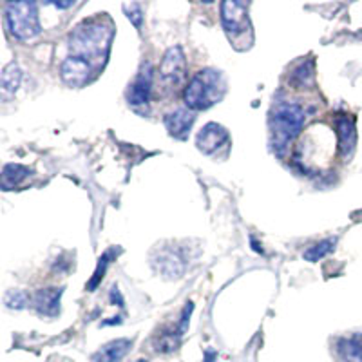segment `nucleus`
<instances>
[{
    "label": "nucleus",
    "mask_w": 362,
    "mask_h": 362,
    "mask_svg": "<svg viewBox=\"0 0 362 362\" xmlns=\"http://www.w3.org/2000/svg\"><path fill=\"white\" fill-rule=\"evenodd\" d=\"M115 24L107 15L86 18L69 35V57L83 60L93 69L100 71L109 58Z\"/></svg>",
    "instance_id": "nucleus-1"
},
{
    "label": "nucleus",
    "mask_w": 362,
    "mask_h": 362,
    "mask_svg": "<svg viewBox=\"0 0 362 362\" xmlns=\"http://www.w3.org/2000/svg\"><path fill=\"white\" fill-rule=\"evenodd\" d=\"M305 122L306 112L297 102L284 100L276 103V107L270 112V134L272 148L277 156H284L290 144L299 136Z\"/></svg>",
    "instance_id": "nucleus-2"
},
{
    "label": "nucleus",
    "mask_w": 362,
    "mask_h": 362,
    "mask_svg": "<svg viewBox=\"0 0 362 362\" xmlns=\"http://www.w3.org/2000/svg\"><path fill=\"white\" fill-rule=\"evenodd\" d=\"M226 93V80L221 71L202 69L190 78L183 100L190 111H206L221 102Z\"/></svg>",
    "instance_id": "nucleus-3"
},
{
    "label": "nucleus",
    "mask_w": 362,
    "mask_h": 362,
    "mask_svg": "<svg viewBox=\"0 0 362 362\" xmlns=\"http://www.w3.org/2000/svg\"><path fill=\"white\" fill-rule=\"evenodd\" d=\"M6 24L17 40H33L42 33L38 6L35 2H9L6 4Z\"/></svg>",
    "instance_id": "nucleus-4"
},
{
    "label": "nucleus",
    "mask_w": 362,
    "mask_h": 362,
    "mask_svg": "<svg viewBox=\"0 0 362 362\" xmlns=\"http://www.w3.org/2000/svg\"><path fill=\"white\" fill-rule=\"evenodd\" d=\"M221 24L232 44H252V24L248 18V4L228 0L221 4Z\"/></svg>",
    "instance_id": "nucleus-5"
},
{
    "label": "nucleus",
    "mask_w": 362,
    "mask_h": 362,
    "mask_svg": "<svg viewBox=\"0 0 362 362\" xmlns=\"http://www.w3.org/2000/svg\"><path fill=\"white\" fill-rule=\"evenodd\" d=\"M187 76V60L185 53L181 49L180 45L169 47L167 53L163 54L160 66V78L165 86L177 87Z\"/></svg>",
    "instance_id": "nucleus-6"
},
{
    "label": "nucleus",
    "mask_w": 362,
    "mask_h": 362,
    "mask_svg": "<svg viewBox=\"0 0 362 362\" xmlns=\"http://www.w3.org/2000/svg\"><path fill=\"white\" fill-rule=\"evenodd\" d=\"M154 268L167 279H177L183 276L187 268V257L180 252V248L165 247L156 252L153 259Z\"/></svg>",
    "instance_id": "nucleus-7"
},
{
    "label": "nucleus",
    "mask_w": 362,
    "mask_h": 362,
    "mask_svg": "<svg viewBox=\"0 0 362 362\" xmlns=\"http://www.w3.org/2000/svg\"><path fill=\"white\" fill-rule=\"evenodd\" d=\"M153 80H154V69L151 62H145L141 69L138 71L136 78L129 86L127 100L131 105L140 107V105H147L151 100V93H153Z\"/></svg>",
    "instance_id": "nucleus-8"
},
{
    "label": "nucleus",
    "mask_w": 362,
    "mask_h": 362,
    "mask_svg": "<svg viewBox=\"0 0 362 362\" xmlns=\"http://www.w3.org/2000/svg\"><path fill=\"white\" fill-rule=\"evenodd\" d=\"M60 74H62V80L67 86L83 87L87 82H90L95 69L89 64L83 62V60L67 57L62 62V66H60Z\"/></svg>",
    "instance_id": "nucleus-9"
},
{
    "label": "nucleus",
    "mask_w": 362,
    "mask_h": 362,
    "mask_svg": "<svg viewBox=\"0 0 362 362\" xmlns=\"http://www.w3.org/2000/svg\"><path fill=\"white\" fill-rule=\"evenodd\" d=\"M228 138H230L228 131L223 125L210 122V124H206L199 131L196 145H198V148L203 154H214L218 148H221L228 141Z\"/></svg>",
    "instance_id": "nucleus-10"
},
{
    "label": "nucleus",
    "mask_w": 362,
    "mask_h": 362,
    "mask_svg": "<svg viewBox=\"0 0 362 362\" xmlns=\"http://www.w3.org/2000/svg\"><path fill=\"white\" fill-rule=\"evenodd\" d=\"M194 122H196V116L190 109H176V111L165 115L163 118L165 127L176 140H187L189 138Z\"/></svg>",
    "instance_id": "nucleus-11"
},
{
    "label": "nucleus",
    "mask_w": 362,
    "mask_h": 362,
    "mask_svg": "<svg viewBox=\"0 0 362 362\" xmlns=\"http://www.w3.org/2000/svg\"><path fill=\"white\" fill-rule=\"evenodd\" d=\"M337 127V140H339V153L344 160L354 154L355 144H357V131H355V122L348 116H339L335 122Z\"/></svg>",
    "instance_id": "nucleus-12"
},
{
    "label": "nucleus",
    "mask_w": 362,
    "mask_h": 362,
    "mask_svg": "<svg viewBox=\"0 0 362 362\" xmlns=\"http://www.w3.org/2000/svg\"><path fill=\"white\" fill-rule=\"evenodd\" d=\"M64 288H42L35 293L33 305L40 315L57 317L60 312V299H62Z\"/></svg>",
    "instance_id": "nucleus-13"
},
{
    "label": "nucleus",
    "mask_w": 362,
    "mask_h": 362,
    "mask_svg": "<svg viewBox=\"0 0 362 362\" xmlns=\"http://www.w3.org/2000/svg\"><path fill=\"white\" fill-rule=\"evenodd\" d=\"M132 341L129 339H116V341L107 342L102 346L95 355L93 362H122V358L131 351Z\"/></svg>",
    "instance_id": "nucleus-14"
},
{
    "label": "nucleus",
    "mask_w": 362,
    "mask_h": 362,
    "mask_svg": "<svg viewBox=\"0 0 362 362\" xmlns=\"http://www.w3.org/2000/svg\"><path fill=\"white\" fill-rule=\"evenodd\" d=\"M29 174H31V170L28 169V167H24V165L21 163H8L2 169V189L4 190H11L15 189V187L22 185L25 180L29 177Z\"/></svg>",
    "instance_id": "nucleus-15"
},
{
    "label": "nucleus",
    "mask_w": 362,
    "mask_h": 362,
    "mask_svg": "<svg viewBox=\"0 0 362 362\" xmlns=\"http://www.w3.org/2000/svg\"><path fill=\"white\" fill-rule=\"evenodd\" d=\"M22 80V71L18 67L17 62H11L2 69V76H0V86H2V90L4 95H13L15 90L18 89Z\"/></svg>",
    "instance_id": "nucleus-16"
},
{
    "label": "nucleus",
    "mask_w": 362,
    "mask_h": 362,
    "mask_svg": "<svg viewBox=\"0 0 362 362\" xmlns=\"http://www.w3.org/2000/svg\"><path fill=\"white\" fill-rule=\"evenodd\" d=\"M339 351L346 362H362V334L342 341Z\"/></svg>",
    "instance_id": "nucleus-17"
},
{
    "label": "nucleus",
    "mask_w": 362,
    "mask_h": 362,
    "mask_svg": "<svg viewBox=\"0 0 362 362\" xmlns=\"http://www.w3.org/2000/svg\"><path fill=\"white\" fill-rule=\"evenodd\" d=\"M335 243H337V239L335 238L322 239V241H319V243H315V245H312V247L306 248L305 254H303V257H305L306 261H310V263H317V261H321L322 257H326L329 252H334Z\"/></svg>",
    "instance_id": "nucleus-18"
},
{
    "label": "nucleus",
    "mask_w": 362,
    "mask_h": 362,
    "mask_svg": "<svg viewBox=\"0 0 362 362\" xmlns=\"http://www.w3.org/2000/svg\"><path fill=\"white\" fill-rule=\"evenodd\" d=\"M116 254H118V250H116V248H111V250H107L105 254L102 255V257H100L98 264H96L95 274H93L90 281L87 283V290H89V292H95V290L98 288V284L102 283L103 276H105V272H107L109 264H111V259L115 257Z\"/></svg>",
    "instance_id": "nucleus-19"
},
{
    "label": "nucleus",
    "mask_w": 362,
    "mask_h": 362,
    "mask_svg": "<svg viewBox=\"0 0 362 362\" xmlns=\"http://www.w3.org/2000/svg\"><path fill=\"white\" fill-rule=\"evenodd\" d=\"M313 80V60H306V62H300L296 69L290 74V82L292 86H296V89H303V87L308 86Z\"/></svg>",
    "instance_id": "nucleus-20"
},
{
    "label": "nucleus",
    "mask_w": 362,
    "mask_h": 362,
    "mask_svg": "<svg viewBox=\"0 0 362 362\" xmlns=\"http://www.w3.org/2000/svg\"><path fill=\"white\" fill-rule=\"evenodd\" d=\"M125 13H127V18L134 24L136 29H141V22H144V8L138 2H132V4H124Z\"/></svg>",
    "instance_id": "nucleus-21"
},
{
    "label": "nucleus",
    "mask_w": 362,
    "mask_h": 362,
    "mask_svg": "<svg viewBox=\"0 0 362 362\" xmlns=\"http://www.w3.org/2000/svg\"><path fill=\"white\" fill-rule=\"evenodd\" d=\"M6 305L8 308H15V310H21L28 305V293L21 292V290H15V292H9L6 296Z\"/></svg>",
    "instance_id": "nucleus-22"
},
{
    "label": "nucleus",
    "mask_w": 362,
    "mask_h": 362,
    "mask_svg": "<svg viewBox=\"0 0 362 362\" xmlns=\"http://www.w3.org/2000/svg\"><path fill=\"white\" fill-rule=\"evenodd\" d=\"M54 8L58 9H66V8H71V6H74L73 0H69V2H53Z\"/></svg>",
    "instance_id": "nucleus-23"
},
{
    "label": "nucleus",
    "mask_w": 362,
    "mask_h": 362,
    "mask_svg": "<svg viewBox=\"0 0 362 362\" xmlns=\"http://www.w3.org/2000/svg\"><path fill=\"white\" fill-rule=\"evenodd\" d=\"M214 358H216V354L212 350H209L206 351V355H205V362H214Z\"/></svg>",
    "instance_id": "nucleus-24"
},
{
    "label": "nucleus",
    "mask_w": 362,
    "mask_h": 362,
    "mask_svg": "<svg viewBox=\"0 0 362 362\" xmlns=\"http://www.w3.org/2000/svg\"><path fill=\"white\" fill-rule=\"evenodd\" d=\"M136 362H147V361H144V358H140V361H136Z\"/></svg>",
    "instance_id": "nucleus-25"
}]
</instances>
